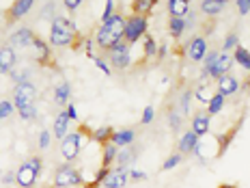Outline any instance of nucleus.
<instances>
[{
  "mask_svg": "<svg viewBox=\"0 0 250 188\" xmlns=\"http://www.w3.org/2000/svg\"><path fill=\"white\" fill-rule=\"evenodd\" d=\"M123 33H125V18L121 13H114L106 24H102L95 33V44L100 46L104 52H110L117 44L123 41Z\"/></svg>",
  "mask_w": 250,
  "mask_h": 188,
  "instance_id": "1",
  "label": "nucleus"
},
{
  "mask_svg": "<svg viewBox=\"0 0 250 188\" xmlns=\"http://www.w3.org/2000/svg\"><path fill=\"white\" fill-rule=\"evenodd\" d=\"M78 39V30L76 24L67 18L56 15L52 20V28H50V44L54 48H67V46H74Z\"/></svg>",
  "mask_w": 250,
  "mask_h": 188,
  "instance_id": "2",
  "label": "nucleus"
},
{
  "mask_svg": "<svg viewBox=\"0 0 250 188\" xmlns=\"http://www.w3.org/2000/svg\"><path fill=\"white\" fill-rule=\"evenodd\" d=\"M41 163H43V160H41L39 156H33V158H28L26 163H22V166L15 171V184L20 188H33L41 175Z\"/></svg>",
  "mask_w": 250,
  "mask_h": 188,
  "instance_id": "3",
  "label": "nucleus"
},
{
  "mask_svg": "<svg viewBox=\"0 0 250 188\" xmlns=\"http://www.w3.org/2000/svg\"><path fill=\"white\" fill-rule=\"evenodd\" d=\"M147 28H149L147 18H145V15H134L132 13L127 20H125V33H123L125 44H127V46L136 44L140 37H145V35H147Z\"/></svg>",
  "mask_w": 250,
  "mask_h": 188,
  "instance_id": "4",
  "label": "nucleus"
},
{
  "mask_svg": "<svg viewBox=\"0 0 250 188\" xmlns=\"http://www.w3.org/2000/svg\"><path fill=\"white\" fill-rule=\"evenodd\" d=\"M80 184H82V175L78 169H74L71 163L61 164L59 169L54 171V186L56 188H69V186H80Z\"/></svg>",
  "mask_w": 250,
  "mask_h": 188,
  "instance_id": "5",
  "label": "nucleus"
},
{
  "mask_svg": "<svg viewBox=\"0 0 250 188\" xmlns=\"http://www.w3.org/2000/svg\"><path fill=\"white\" fill-rule=\"evenodd\" d=\"M35 100H37V87L33 82H26V85H18L13 91V106L15 111L26 106H35Z\"/></svg>",
  "mask_w": 250,
  "mask_h": 188,
  "instance_id": "6",
  "label": "nucleus"
},
{
  "mask_svg": "<svg viewBox=\"0 0 250 188\" xmlns=\"http://www.w3.org/2000/svg\"><path fill=\"white\" fill-rule=\"evenodd\" d=\"M80 149H82V132H69L65 139L61 141V154L67 163H74V160L80 156Z\"/></svg>",
  "mask_w": 250,
  "mask_h": 188,
  "instance_id": "7",
  "label": "nucleus"
},
{
  "mask_svg": "<svg viewBox=\"0 0 250 188\" xmlns=\"http://www.w3.org/2000/svg\"><path fill=\"white\" fill-rule=\"evenodd\" d=\"M108 59H110V67H114V70H127V67L132 65V52H129V46L125 44V41L117 44L110 52H108Z\"/></svg>",
  "mask_w": 250,
  "mask_h": 188,
  "instance_id": "8",
  "label": "nucleus"
},
{
  "mask_svg": "<svg viewBox=\"0 0 250 188\" xmlns=\"http://www.w3.org/2000/svg\"><path fill=\"white\" fill-rule=\"evenodd\" d=\"M233 56L229 54V52H220V56H218V61H216V65L211 67L209 71H207V76H211V78H222V76H227L229 71H231V67H233Z\"/></svg>",
  "mask_w": 250,
  "mask_h": 188,
  "instance_id": "9",
  "label": "nucleus"
},
{
  "mask_svg": "<svg viewBox=\"0 0 250 188\" xmlns=\"http://www.w3.org/2000/svg\"><path fill=\"white\" fill-rule=\"evenodd\" d=\"M207 54V39L199 35V37H192L190 44H188V59L190 61H203Z\"/></svg>",
  "mask_w": 250,
  "mask_h": 188,
  "instance_id": "10",
  "label": "nucleus"
},
{
  "mask_svg": "<svg viewBox=\"0 0 250 188\" xmlns=\"http://www.w3.org/2000/svg\"><path fill=\"white\" fill-rule=\"evenodd\" d=\"M35 37H37V35H35L28 26H22V28L13 30L11 37H9V41H11V48H13V46H15V48H28V46H33Z\"/></svg>",
  "mask_w": 250,
  "mask_h": 188,
  "instance_id": "11",
  "label": "nucleus"
},
{
  "mask_svg": "<svg viewBox=\"0 0 250 188\" xmlns=\"http://www.w3.org/2000/svg\"><path fill=\"white\" fill-rule=\"evenodd\" d=\"M129 182V169H123V166H117V169H110L104 186L106 188H123Z\"/></svg>",
  "mask_w": 250,
  "mask_h": 188,
  "instance_id": "12",
  "label": "nucleus"
},
{
  "mask_svg": "<svg viewBox=\"0 0 250 188\" xmlns=\"http://www.w3.org/2000/svg\"><path fill=\"white\" fill-rule=\"evenodd\" d=\"M18 65V54L11 46H2L0 48V74H11L13 67Z\"/></svg>",
  "mask_w": 250,
  "mask_h": 188,
  "instance_id": "13",
  "label": "nucleus"
},
{
  "mask_svg": "<svg viewBox=\"0 0 250 188\" xmlns=\"http://www.w3.org/2000/svg\"><path fill=\"white\" fill-rule=\"evenodd\" d=\"M237 89H239V80H237L235 76L227 74V76L218 78V93H220L222 97L235 95V93H237Z\"/></svg>",
  "mask_w": 250,
  "mask_h": 188,
  "instance_id": "14",
  "label": "nucleus"
},
{
  "mask_svg": "<svg viewBox=\"0 0 250 188\" xmlns=\"http://www.w3.org/2000/svg\"><path fill=\"white\" fill-rule=\"evenodd\" d=\"M209 125H211V121H209V115L207 113H196L194 117H192V132L199 139L209 132Z\"/></svg>",
  "mask_w": 250,
  "mask_h": 188,
  "instance_id": "15",
  "label": "nucleus"
},
{
  "mask_svg": "<svg viewBox=\"0 0 250 188\" xmlns=\"http://www.w3.org/2000/svg\"><path fill=\"white\" fill-rule=\"evenodd\" d=\"M33 7H35V0H18V2H13V7L9 9V22L22 20Z\"/></svg>",
  "mask_w": 250,
  "mask_h": 188,
  "instance_id": "16",
  "label": "nucleus"
},
{
  "mask_svg": "<svg viewBox=\"0 0 250 188\" xmlns=\"http://www.w3.org/2000/svg\"><path fill=\"white\" fill-rule=\"evenodd\" d=\"M196 145H199V137H196L192 130H188L184 137L179 139V154L186 156V154H194Z\"/></svg>",
  "mask_w": 250,
  "mask_h": 188,
  "instance_id": "17",
  "label": "nucleus"
},
{
  "mask_svg": "<svg viewBox=\"0 0 250 188\" xmlns=\"http://www.w3.org/2000/svg\"><path fill=\"white\" fill-rule=\"evenodd\" d=\"M134 139H136V132H134V130H129V128H125V130H119V132L112 134L110 143L123 149V147H129V145L134 143Z\"/></svg>",
  "mask_w": 250,
  "mask_h": 188,
  "instance_id": "18",
  "label": "nucleus"
},
{
  "mask_svg": "<svg viewBox=\"0 0 250 188\" xmlns=\"http://www.w3.org/2000/svg\"><path fill=\"white\" fill-rule=\"evenodd\" d=\"M225 7H227V0H203L201 13H205L207 18H216L218 13H222Z\"/></svg>",
  "mask_w": 250,
  "mask_h": 188,
  "instance_id": "19",
  "label": "nucleus"
},
{
  "mask_svg": "<svg viewBox=\"0 0 250 188\" xmlns=\"http://www.w3.org/2000/svg\"><path fill=\"white\" fill-rule=\"evenodd\" d=\"M67 134H69V117H67V113L62 111V113L56 115V119H54V137L62 141Z\"/></svg>",
  "mask_w": 250,
  "mask_h": 188,
  "instance_id": "20",
  "label": "nucleus"
},
{
  "mask_svg": "<svg viewBox=\"0 0 250 188\" xmlns=\"http://www.w3.org/2000/svg\"><path fill=\"white\" fill-rule=\"evenodd\" d=\"M168 13L170 18H186V13L190 11V2L188 0H168Z\"/></svg>",
  "mask_w": 250,
  "mask_h": 188,
  "instance_id": "21",
  "label": "nucleus"
},
{
  "mask_svg": "<svg viewBox=\"0 0 250 188\" xmlns=\"http://www.w3.org/2000/svg\"><path fill=\"white\" fill-rule=\"evenodd\" d=\"M69 95H71L69 82H61V85L54 89V102H56V106H67V102H69Z\"/></svg>",
  "mask_w": 250,
  "mask_h": 188,
  "instance_id": "22",
  "label": "nucleus"
},
{
  "mask_svg": "<svg viewBox=\"0 0 250 188\" xmlns=\"http://www.w3.org/2000/svg\"><path fill=\"white\" fill-rule=\"evenodd\" d=\"M33 48H35V52H37V61L41 63V65L50 63V48H48V44H45L43 39L35 37L33 39Z\"/></svg>",
  "mask_w": 250,
  "mask_h": 188,
  "instance_id": "23",
  "label": "nucleus"
},
{
  "mask_svg": "<svg viewBox=\"0 0 250 188\" xmlns=\"http://www.w3.org/2000/svg\"><path fill=\"white\" fill-rule=\"evenodd\" d=\"M112 134H114V130L110 128V125H104V128H97L95 132H93V141H95V143H100L102 147H106V145H110Z\"/></svg>",
  "mask_w": 250,
  "mask_h": 188,
  "instance_id": "24",
  "label": "nucleus"
},
{
  "mask_svg": "<svg viewBox=\"0 0 250 188\" xmlns=\"http://www.w3.org/2000/svg\"><path fill=\"white\" fill-rule=\"evenodd\" d=\"M134 158H136V149H134L132 145L119 149V154H117V163H119V166H123V169H127V166L134 163Z\"/></svg>",
  "mask_w": 250,
  "mask_h": 188,
  "instance_id": "25",
  "label": "nucleus"
},
{
  "mask_svg": "<svg viewBox=\"0 0 250 188\" xmlns=\"http://www.w3.org/2000/svg\"><path fill=\"white\" fill-rule=\"evenodd\" d=\"M233 61L237 65H242L246 71H250V50H246L244 46H237L235 52H233Z\"/></svg>",
  "mask_w": 250,
  "mask_h": 188,
  "instance_id": "26",
  "label": "nucleus"
},
{
  "mask_svg": "<svg viewBox=\"0 0 250 188\" xmlns=\"http://www.w3.org/2000/svg\"><path fill=\"white\" fill-rule=\"evenodd\" d=\"M168 33H170V37L179 39L181 35L186 33V20H184V18H170V22H168Z\"/></svg>",
  "mask_w": 250,
  "mask_h": 188,
  "instance_id": "27",
  "label": "nucleus"
},
{
  "mask_svg": "<svg viewBox=\"0 0 250 188\" xmlns=\"http://www.w3.org/2000/svg\"><path fill=\"white\" fill-rule=\"evenodd\" d=\"M117 154H119V147L117 145H106L104 147V154H102V166H106V169H110V164L117 160Z\"/></svg>",
  "mask_w": 250,
  "mask_h": 188,
  "instance_id": "28",
  "label": "nucleus"
},
{
  "mask_svg": "<svg viewBox=\"0 0 250 188\" xmlns=\"http://www.w3.org/2000/svg\"><path fill=\"white\" fill-rule=\"evenodd\" d=\"M153 7H155L153 0H136V2L132 4L134 15H145V18L151 13V9H153Z\"/></svg>",
  "mask_w": 250,
  "mask_h": 188,
  "instance_id": "29",
  "label": "nucleus"
},
{
  "mask_svg": "<svg viewBox=\"0 0 250 188\" xmlns=\"http://www.w3.org/2000/svg\"><path fill=\"white\" fill-rule=\"evenodd\" d=\"M222 106H225V97H222L220 93H213L209 104H207V115H218L222 111Z\"/></svg>",
  "mask_w": 250,
  "mask_h": 188,
  "instance_id": "30",
  "label": "nucleus"
},
{
  "mask_svg": "<svg viewBox=\"0 0 250 188\" xmlns=\"http://www.w3.org/2000/svg\"><path fill=\"white\" fill-rule=\"evenodd\" d=\"M145 59H158V44L151 35H145Z\"/></svg>",
  "mask_w": 250,
  "mask_h": 188,
  "instance_id": "31",
  "label": "nucleus"
},
{
  "mask_svg": "<svg viewBox=\"0 0 250 188\" xmlns=\"http://www.w3.org/2000/svg\"><path fill=\"white\" fill-rule=\"evenodd\" d=\"M168 125H170V130H173V132H179L181 125H184V115L177 113V111H170L168 113Z\"/></svg>",
  "mask_w": 250,
  "mask_h": 188,
  "instance_id": "32",
  "label": "nucleus"
},
{
  "mask_svg": "<svg viewBox=\"0 0 250 188\" xmlns=\"http://www.w3.org/2000/svg\"><path fill=\"white\" fill-rule=\"evenodd\" d=\"M190 102H192V91L190 89H186V91L181 93V100H179V113L181 115L190 113Z\"/></svg>",
  "mask_w": 250,
  "mask_h": 188,
  "instance_id": "33",
  "label": "nucleus"
},
{
  "mask_svg": "<svg viewBox=\"0 0 250 188\" xmlns=\"http://www.w3.org/2000/svg\"><path fill=\"white\" fill-rule=\"evenodd\" d=\"M181 163H184V156L177 151V154H173V156H168V158H166V163L162 164V171H170V169H175V166L181 164Z\"/></svg>",
  "mask_w": 250,
  "mask_h": 188,
  "instance_id": "34",
  "label": "nucleus"
},
{
  "mask_svg": "<svg viewBox=\"0 0 250 188\" xmlns=\"http://www.w3.org/2000/svg\"><path fill=\"white\" fill-rule=\"evenodd\" d=\"M15 113V106H13V100H2L0 102V119H7Z\"/></svg>",
  "mask_w": 250,
  "mask_h": 188,
  "instance_id": "35",
  "label": "nucleus"
},
{
  "mask_svg": "<svg viewBox=\"0 0 250 188\" xmlns=\"http://www.w3.org/2000/svg\"><path fill=\"white\" fill-rule=\"evenodd\" d=\"M30 78V70H22V71H11V80L15 82V87L18 85H26Z\"/></svg>",
  "mask_w": 250,
  "mask_h": 188,
  "instance_id": "36",
  "label": "nucleus"
},
{
  "mask_svg": "<svg viewBox=\"0 0 250 188\" xmlns=\"http://www.w3.org/2000/svg\"><path fill=\"white\" fill-rule=\"evenodd\" d=\"M194 93H196V100H199V102H207V104H209V100H211V89L207 87V85H201Z\"/></svg>",
  "mask_w": 250,
  "mask_h": 188,
  "instance_id": "37",
  "label": "nucleus"
},
{
  "mask_svg": "<svg viewBox=\"0 0 250 188\" xmlns=\"http://www.w3.org/2000/svg\"><path fill=\"white\" fill-rule=\"evenodd\" d=\"M218 56H220V52H218V50H211V52H207V54H205V59H203V61H205V70H203V71H205V74L211 70L213 65H216Z\"/></svg>",
  "mask_w": 250,
  "mask_h": 188,
  "instance_id": "38",
  "label": "nucleus"
},
{
  "mask_svg": "<svg viewBox=\"0 0 250 188\" xmlns=\"http://www.w3.org/2000/svg\"><path fill=\"white\" fill-rule=\"evenodd\" d=\"M18 115H20V119H22V121H30V119H35V117H37V108H35V106L20 108Z\"/></svg>",
  "mask_w": 250,
  "mask_h": 188,
  "instance_id": "39",
  "label": "nucleus"
},
{
  "mask_svg": "<svg viewBox=\"0 0 250 188\" xmlns=\"http://www.w3.org/2000/svg\"><path fill=\"white\" fill-rule=\"evenodd\" d=\"M239 46V37L235 33H231V35H227V39H225V44H222V50L229 52V50H235Z\"/></svg>",
  "mask_w": 250,
  "mask_h": 188,
  "instance_id": "40",
  "label": "nucleus"
},
{
  "mask_svg": "<svg viewBox=\"0 0 250 188\" xmlns=\"http://www.w3.org/2000/svg\"><path fill=\"white\" fill-rule=\"evenodd\" d=\"M114 15V2L112 0H108L106 4H104V13H102V24H106L108 20H110Z\"/></svg>",
  "mask_w": 250,
  "mask_h": 188,
  "instance_id": "41",
  "label": "nucleus"
},
{
  "mask_svg": "<svg viewBox=\"0 0 250 188\" xmlns=\"http://www.w3.org/2000/svg\"><path fill=\"white\" fill-rule=\"evenodd\" d=\"M50 139H52V134L48 132V130H41L39 132V149H48L50 147Z\"/></svg>",
  "mask_w": 250,
  "mask_h": 188,
  "instance_id": "42",
  "label": "nucleus"
},
{
  "mask_svg": "<svg viewBox=\"0 0 250 188\" xmlns=\"http://www.w3.org/2000/svg\"><path fill=\"white\" fill-rule=\"evenodd\" d=\"M153 117H155V108L153 106H147L143 111V119H140V121H143V125H149L151 121H153Z\"/></svg>",
  "mask_w": 250,
  "mask_h": 188,
  "instance_id": "43",
  "label": "nucleus"
},
{
  "mask_svg": "<svg viewBox=\"0 0 250 188\" xmlns=\"http://www.w3.org/2000/svg\"><path fill=\"white\" fill-rule=\"evenodd\" d=\"M108 173H110V169H106V166H102V169L95 173V184H97V186L104 184V182H106V177H108Z\"/></svg>",
  "mask_w": 250,
  "mask_h": 188,
  "instance_id": "44",
  "label": "nucleus"
},
{
  "mask_svg": "<svg viewBox=\"0 0 250 188\" xmlns=\"http://www.w3.org/2000/svg\"><path fill=\"white\" fill-rule=\"evenodd\" d=\"M184 20H186V30H188V28H194V26H196V13L192 11V9L186 13Z\"/></svg>",
  "mask_w": 250,
  "mask_h": 188,
  "instance_id": "45",
  "label": "nucleus"
},
{
  "mask_svg": "<svg viewBox=\"0 0 250 188\" xmlns=\"http://www.w3.org/2000/svg\"><path fill=\"white\" fill-rule=\"evenodd\" d=\"M93 61H95V65H97V67H100V70H102V71H104V74H106V76H110V74H112V67H110V65H108V63H106V61L97 59V56H95V59H93Z\"/></svg>",
  "mask_w": 250,
  "mask_h": 188,
  "instance_id": "46",
  "label": "nucleus"
},
{
  "mask_svg": "<svg viewBox=\"0 0 250 188\" xmlns=\"http://www.w3.org/2000/svg\"><path fill=\"white\" fill-rule=\"evenodd\" d=\"M237 11H239V15H246V13H250V0H237Z\"/></svg>",
  "mask_w": 250,
  "mask_h": 188,
  "instance_id": "47",
  "label": "nucleus"
},
{
  "mask_svg": "<svg viewBox=\"0 0 250 188\" xmlns=\"http://www.w3.org/2000/svg\"><path fill=\"white\" fill-rule=\"evenodd\" d=\"M129 180L143 182V180H147V173H145V171H138V169H132V171H129Z\"/></svg>",
  "mask_w": 250,
  "mask_h": 188,
  "instance_id": "48",
  "label": "nucleus"
},
{
  "mask_svg": "<svg viewBox=\"0 0 250 188\" xmlns=\"http://www.w3.org/2000/svg\"><path fill=\"white\" fill-rule=\"evenodd\" d=\"M62 4H65V7H67V11H76V9L78 7H80V0H65V2H62Z\"/></svg>",
  "mask_w": 250,
  "mask_h": 188,
  "instance_id": "49",
  "label": "nucleus"
},
{
  "mask_svg": "<svg viewBox=\"0 0 250 188\" xmlns=\"http://www.w3.org/2000/svg\"><path fill=\"white\" fill-rule=\"evenodd\" d=\"M65 113H67V117H69V121H76V119H78V113H76V106H74V104H69Z\"/></svg>",
  "mask_w": 250,
  "mask_h": 188,
  "instance_id": "50",
  "label": "nucleus"
},
{
  "mask_svg": "<svg viewBox=\"0 0 250 188\" xmlns=\"http://www.w3.org/2000/svg\"><path fill=\"white\" fill-rule=\"evenodd\" d=\"M13 182H15V173H11V171H9V173H4L2 175V184H13Z\"/></svg>",
  "mask_w": 250,
  "mask_h": 188,
  "instance_id": "51",
  "label": "nucleus"
},
{
  "mask_svg": "<svg viewBox=\"0 0 250 188\" xmlns=\"http://www.w3.org/2000/svg\"><path fill=\"white\" fill-rule=\"evenodd\" d=\"M164 56H166V46L162 44V46L158 48V59H164Z\"/></svg>",
  "mask_w": 250,
  "mask_h": 188,
  "instance_id": "52",
  "label": "nucleus"
},
{
  "mask_svg": "<svg viewBox=\"0 0 250 188\" xmlns=\"http://www.w3.org/2000/svg\"><path fill=\"white\" fill-rule=\"evenodd\" d=\"M218 188H237V186H235V184H229V182H225V184H220Z\"/></svg>",
  "mask_w": 250,
  "mask_h": 188,
  "instance_id": "53",
  "label": "nucleus"
},
{
  "mask_svg": "<svg viewBox=\"0 0 250 188\" xmlns=\"http://www.w3.org/2000/svg\"><path fill=\"white\" fill-rule=\"evenodd\" d=\"M82 188H97V184H95V182H93V184H84Z\"/></svg>",
  "mask_w": 250,
  "mask_h": 188,
  "instance_id": "54",
  "label": "nucleus"
},
{
  "mask_svg": "<svg viewBox=\"0 0 250 188\" xmlns=\"http://www.w3.org/2000/svg\"><path fill=\"white\" fill-rule=\"evenodd\" d=\"M0 121H2V119H0Z\"/></svg>",
  "mask_w": 250,
  "mask_h": 188,
  "instance_id": "55",
  "label": "nucleus"
}]
</instances>
